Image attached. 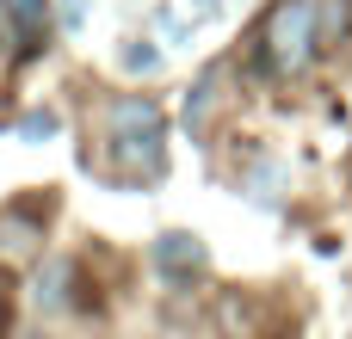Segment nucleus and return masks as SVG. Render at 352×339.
<instances>
[{"instance_id": "nucleus-5", "label": "nucleus", "mask_w": 352, "mask_h": 339, "mask_svg": "<svg viewBox=\"0 0 352 339\" xmlns=\"http://www.w3.org/2000/svg\"><path fill=\"white\" fill-rule=\"evenodd\" d=\"M37 222H19V216H0V259H31L37 253Z\"/></svg>"}, {"instance_id": "nucleus-7", "label": "nucleus", "mask_w": 352, "mask_h": 339, "mask_svg": "<svg viewBox=\"0 0 352 339\" xmlns=\"http://www.w3.org/2000/svg\"><path fill=\"white\" fill-rule=\"evenodd\" d=\"M346 25H352L346 0H328V6H322V43H328V37H346Z\"/></svg>"}, {"instance_id": "nucleus-8", "label": "nucleus", "mask_w": 352, "mask_h": 339, "mask_svg": "<svg viewBox=\"0 0 352 339\" xmlns=\"http://www.w3.org/2000/svg\"><path fill=\"white\" fill-rule=\"evenodd\" d=\"M124 68H142L148 74V68H161V56L155 49H124Z\"/></svg>"}, {"instance_id": "nucleus-1", "label": "nucleus", "mask_w": 352, "mask_h": 339, "mask_svg": "<svg viewBox=\"0 0 352 339\" xmlns=\"http://www.w3.org/2000/svg\"><path fill=\"white\" fill-rule=\"evenodd\" d=\"M111 167L124 179H155L167 167V124L155 99H118L111 105Z\"/></svg>"}, {"instance_id": "nucleus-2", "label": "nucleus", "mask_w": 352, "mask_h": 339, "mask_svg": "<svg viewBox=\"0 0 352 339\" xmlns=\"http://www.w3.org/2000/svg\"><path fill=\"white\" fill-rule=\"evenodd\" d=\"M266 68L272 74H303L322 49V6L316 0H278L266 12Z\"/></svg>"}, {"instance_id": "nucleus-3", "label": "nucleus", "mask_w": 352, "mask_h": 339, "mask_svg": "<svg viewBox=\"0 0 352 339\" xmlns=\"http://www.w3.org/2000/svg\"><path fill=\"white\" fill-rule=\"evenodd\" d=\"M155 266L167 272V278H192V272H204V241L198 235H161L155 241Z\"/></svg>"}, {"instance_id": "nucleus-6", "label": "nucleus", "mask_w": 352, "mask_h": 339, "mask_svg": "<svg viewBox=\"0 0 352 339\" xmlns=\"http://www.w3.org/2000/svg\"><path fill=\"white\" fill-rule=\"evenodd\" d=\"M56 124H62L56 111H25V117H19V136H25V142H43V136H56Z\"/></svg>"}, {"instance_id": "nucleus-4", "label": "nucleus", "mask_w": 352, "mask_h": 339, "mask_svg": "<svg viewBox=\"0 0 352 339\" xmlns=\"http://www.w3.org/2000/svg\"><path fill=\"white\" fill-rule=\"evenodd\" d=\"M0 12L12 19V31H19L25 49L43 43V31H50V0H0Z\"/></svg>"}]
</instances>
